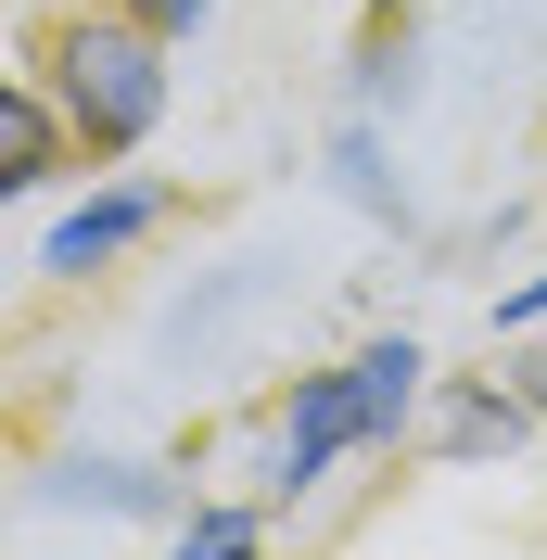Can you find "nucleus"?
<instances>
[{"mask_svg":"<svg viewBox=\"0 0 547 560\" xmlns=\"http://www.w3.org/2000/svg\"><path fill=\"white\" fill-rule=\"evenodd\" d=\"M51 103H65V128H77V153H140V140L166 128V103H178V77H166V26H140V13H65L51 26Z\"/></svg>","mask_w":547,"mask_h":560,"instance_id":"nucleus-1","label":"nucleus"},{"mask_svg":"<svg viewBox=\"0 0 547 560\" xmlns=\"http://www.w3.org/2000/svg\"><path fill=\"white\" fill-rule=\"evenodd\" d=\"M357 446H370V420H357V370H306L293 408H280V433H268V497H280V510L318 497Z\"/></svg>","mask_w":547,"mask_h":560,"instance_id":"nucleus-2","label":"nucleus"},{"mask_svg":"<svg viewBox=\"0 0 547 560\" xmlns=\"http://www.w3.org/2000/svg\"><path fill=\"white\" fill-rule=\"evenodd\" d=\"M153 230H166V178H115V191H90V205L51 217L38 268H51V280H90V268H115L128 243H153Z\"/></svg>","mask_w":547,"mask_h":560,"instance_id":"nucleus-3","label":"nucleus"},{"mask_svg":"<svg viewBox=\"0 0 547 560\" xmlns=\"http://www.w3.org/2000/svg\"><path fill=\"white\" fill-rule=\"evenodd\" d=\"M65 153H77L65 103H51V90H26V77H0V205H26Z\"/></svg>","mask_w":547,"mask_h":560,"instance_id":"nucleus-4","label":"nucleus"},{"mask_svg":"<svg viewBox=\"0 0 547 560\" xmlns=\"http://www.w3.org/2000/svg\"><path fill=\"white\" fill-rule=\"evenodd\" d=\"M522 433H535L522 383H445V408H433V458H510Z\"/></svg>","mask_w":547,"mask_h":560,"instance_id":"nucleus-5","label":"nucleus"},{"mask_svg":"<svg viewBox=\"0 0 547 560\" xmlns=\"http://www.w3.org/2000/svg\"><path fill=\"white\" fill-rule=\"evenodd\" d=\"M344 370H357V420H370V446H395V433H408V408H420V383H433L420 331H382V345H357Z\"/></svg>","mask_w":547,"mask_h":560,"instance_id":"nucleus-6","label":"nucleus"},{"mask_svg":"<svg viewBox=\"0 0 547 560\" xmlns=\"http://www.w3.org/2000/svg\"><path fill=\"white\" fill-rule=\"evenodd\" d=\"M255 535H268V510H178V548L191 560H242Z\"/></svg>","mask_w":547,"mask_h":560,"instance_id":"nucleus-7","label":"nucleus"},{"mask_svg":"<svg viewBox=\"0 0 547 560\" xmlns=\"http://www.w3.org/2000/svg\"><path fill=\"white\" fill-rule=\"evenodd\" d=\"M77 485L103 497V510H166V485H153V471H128V458H77Z\"/></svg>","mask_w":547,"mask_h":560,"instance_id":"nucleus-8","label":"nucleus"},{"mask_svg":"<svg viewBox=\"0 0 547 560\" xmlns=\"http://www.w3.org/2000/svg\"><path fill=\"white\" fill-rule=\"evenodd\" d=\"M331 166H344V191H357V205H395V178H382V140H370V128H344Z\"/></svg>","mask_w":547,"mask_h":560,"instance_id":"nucleus-9","label":"nucleus"},{"mask_svg":"<svg viewBox=\"0 0 547 560\" xmlns=\"http://www.w3.org/2000/svg\"><path fill=\"white\" fill-rule=\"evenodd\" d=\"M497 331H547V268H535V280H510V293H497Z\"/></svg>","mask_w":547,"mask_h":560,"instance_id":"nucleus-10","label":"nucleus"},{"mask_svg":"<svg viewBox=\"0 0 547 560\" xmlns=\"http://www.w3.org/2000/svg\"><path fill=\"white\" fill-rule=\"evenodd\" d=\"M115 13H140V26H166V38H191V26L217 13V0H115Z\"/></svg>","mask_w":547,"mask_h":560,"instance_id":"nucleus-11","label":"nucleus"},{"mask_svg":"<svg viewBox=\"0 0 547 560\" xmlns=\"http://www.w3.org/2000/svg\"><path fill=\"white\" fill-rule=\"evenodd\" d=\"M522 408H535V420H547V345H535V357H522Z\"/></svg>","mask_w":547,"mask_h":560,"instance_id":"nucleus-12","label":"nucleus"},{"mask_svg":"<svg viewBox=\"0 0 547 560\" xmlns=\"http://www.w3.org/2000/svg\"><path fill=\"white\" fill-rule=\"evenodd\" d=\"M395 13H408V0H382V26H395Z\"/></svg>","mask_w":547,"mask_h":560,"instance_id":"nucleus-13","label":"nucleus"}]
</instances>
